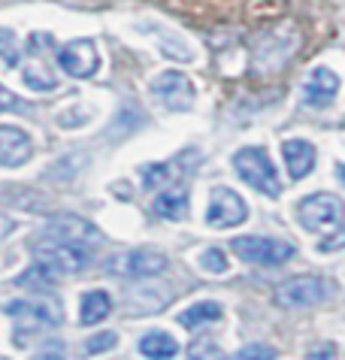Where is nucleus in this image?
I'll list each match as a JSON object with an SVG mask.
<instances>
[{"label": "nucleus", "mask_w": 345, "mask_h": 360, "mask_svg": "<svg viewBox=\"0 0 345 360\" xmlns=\"http://www.w3.org/2000/svg\"><path fill=\"white\" fill-rule=\"evenodd\" d=\"M233 167L237 173L242 176V182L251 185L255 191L267 194V197H279L282 194V182H279V173L272 167L267 148L261 146H246L233 155Z\"/></svg>", "instance_id": "7ed1b4c3"}, {"label": "nucleus", "mask_w": 345, "mask_h": 360, "mask_svg": "<svg viewBox=\"0 0 345 360\" xmlns=\"http://www.w3.org/2000/svg\"><path fill=\"white\" fill-rule=\"evenodd\" d=\"M333 294V285L321 276H297L276 288V303L285 309H309L324 303Z\"/></svg>", "instance_id": "39448f33"}, {"label": "nucleus", "mask_w": 345, "mask_h": 360, "mask_svg": "<svg viewBox=\"0 0 345 360\" xmlns=\"http://www.w3.org/2000/svg\"><path fill=\"white\" fill-rule=\"evenodd\" d=\"M0 55H4V61L9 67H15L22 61V55H18V39L13 31H6V27H0Z\"/></svg>", "instance_id": "412c9836"}, {"label": "nucleus", "mask_w": 345, "mask_h": 360, "mask_svg": "<svg viewBox=\"0 0 345 360\" xmlns=\"http://www.w3.org/2000/svg\"><path fill=\"white\" fill-rule=\"evenodd\" d=\"M155 212L164 215V218H172V221H179V218L188 215V188H164L158 197H155Z\"/></svg>", "instance_id": "dca6fc26"}, {"label": "nucleus", "mask_w": 345, "mask_h": 360, "mask_svg": "<svg viewBox=\"0 0 345 360\" xmlns=\"http://www.w3.org/2000/svg\"><path fill=\"white\" fill-rule=\"evenodd\" d=\"M113 312V300L106 291H88L82 294V303H79V324H97Z\"/></svg>", "instance_id": "a211bd4d"}, {"label": "nucleus", "mask_w": 345, "mask_h": 360, "mask_svg": "<svg viewBox=\"0 0 345 360\" xmlns=\"http://www.w3.org/2000/svg\"><path fill=\"white\" fill-rule=\"evenodd\" d=\"M27 64H25V85L34 88V91H55L58 88V79L52 76V70H49V64L39 58V52L34 46L27 49Z\"/></svg>", "instance_id": "2eb2a0df"}, {"label": "nucleus", "mask_w": 345, "mask_h": 360, "mask_svg": "<svg viewBox=\"0 0 345 360\" xmlns=\"http://www.w3.org/2000/svg\"><path fill=\"white\" fill-rule=\"evenodd\" d=\"M6 315L15 318V324L30 333H43V330H55L64 321V306L61 300L49 297V294H37V297H25V300H13L6 303Z\"/></svg>", "instance_id": "f257e3e1"}, {"label": "nucleus", "mask_w": 345, "mask_h": 360, "mask_svg": "<svg viewBox=\"0 0 345 360\" xmlns=\"http://www.w3.org/2000/svg\"><path fill=\"white\" fill-rule=\"evenodd\" d=\"M339 248H345V224H339L337 230H333L330 236H324L318 243V252L330 255V252H339Z\"/></svg>", "instance_id": "bb28decb"}, {"label": "nucleus", "mask_w": 345, "mask_h": 360, "mask_svg": "<svg viewBox=\"0 0 345 360\" xmlns=\"http://www.w3.org/2000/svg\"><path fill=\"white\" fill-rule=\"evenodd\" d=\"M25 109H27V103L22 97L0 85V112H25Z\"/></svg>", "instance_id": "a878e982"}, {"label": "nucleus", "mask_w": 345, "mask_h": 360, "mask_svg": "<svg viewBox=\"0 0 345 360\" xmlns=\"http://www.w3.org/2000/svg\"><path fill=\"white\" fill-rule=\"evenodd\" d=\"M151 94H155L161 103L172 112H185L194 103V85L188 82L185 73H179V70H164V73H158L151 79Z\"/></svg>", "instance_id": "1a4fd4ad"}, {"label": "nucleus", "mask_w": 345, "mask_h": 360, "mask_svg": "<svg viewBox=\"0 0 345 360\" xmlns=\"http://www.w3.org/2000/svg\"><path fill=\"white\" fill-rule=\"evenodd\" d=\"M58 64L67 76L73 79H91L100 67V55H97V46L91 39H73V43L61 46L58 52Z\"/></svg>", "instance_id": "9d476101"}, {"label": "nucleus", "mask_w": 345, "mask_h": 360, "mask_svg": "<svg viewBox=\"0 0 345 360\" xmlns=\"http://www.w3.org/2000/svg\"><path fill=\"white\" fill-rule=\"evenodd\" d=\"M230 248L246 264H261V266H282L294 257V245L272 236H237Z\"/></svg>", "instance_id": "423d86ee"}, {"label": "nucleus", "mask_w": 345, "mask_h": 360, "mask_svg": "<svg viewBox=\"0 0 345 360\" xmlns=\"http://www.w3.org/2000/svg\"><path fill=\"white\" fill-rule=\"evenodd\" d=\"M170 266V261L155 248H130V252L113 255L104 264L106 273L121 276V278H155Z\"/></svg>", "instance_id": "20e7f679"}, {"label": "nucleus", "mask_w": 345, "mask_h": 360, "mask_svg": "<svg viewBox=\"0 0 345 360\" xmlns=\"http://www.w3.org/2000/svg\"><path fill=\"white\" fill-rule=\"evenodd\" d=\"M34 261L43 264L55 278L76 276L91 264V245L67 243V239H43V245L34 248Z\"/></svg>", "instance_id": "f03ea898"}, {"label": "nucleus", "mask_w": 345, "mask_h": 360, "mask_svg": "<svg viewBox=\"0 0 345 360\" xmlns=\"http://www.w3.org/2000/svg\"><path fill=\"white\" fill-rule=\"evenodd\" d=\"M34 155V143L22 127L0 124V167H22Z\"/></svg>", "instance_id": "ddd939ff"}, {"label": "nucleus", "mask_w": 345, "mask_h": 360, "mask_svg": "<svg viewBox=\"0 0 345 360\" xmlns=\"http://www.w3.org/2000/svg\"><path fill=\"white\" fill-rule=\"evenodd\" d=\"M34 360H64V352L58 348V342H52L49 348H43V352H39Z\"/></svg>", "instance_id": "cd10ccee"}, {"label": "nucleus", "mask_w": 345, "mask_h": 360, "mask_svg": "<svg viewBox=\"0 0 345 360\" xmlns=\"http://www.w3.org/2000/svg\"><path fill=\"white\" fill-rule=\"evenodd\" d=\"M0 360H9V357H0Z\"/></svg>", "instance_id": "7c9ffc66"}, {"label": "nucleus", "mask_w": 345, "mask_h": 360, "mask_svg": "<svg viewBox=\"0 0 345 360\" xmlns=\"http://www.w3.org/2000/svg\"><path fill=\"white\" fill-rule=\"evenodd\" d=\"M115 342H118V336L113 333V330H104V333L91 336L88 342H85V354H106Z\"/></svg>", "instance_id": "5701e85b"}, {"label": "nucleus", "mask_w": 345, "mask_h": 360, "mask_svg": "<svg viewBox=\"0 0 345 360\" xmlns=\"http://www.w3.org/2000/svg\"><path fill=\"white\" fill-rule=\"evenodd\" d=\"M337 173H339V179H342V185H345V164L337 167Z\"/></svg>", "instance_id": "c756f323"}, {"label": "nucleus", "mask_w": 345, "mask_h": 360, "mask_svg": "<svg viewBox=\"0 0 345 360\" xmlns=\"http://www.w3.org/2000/svg\"><path fill=\"white\" fill-rule=\"evenodd\" d=\"M218 318H221V306H218V303H212V300H203V303L188 306L185 312L179 315V324H182V327H188V330H194V327H203V324L218 321Z\"/></svg>", "instance_id": "6ab92c4d"}, {"label": "nucleus", "mask_w": 345, "mask_h": 360, "mask_svg": "<svg viewBox=\"0 0 345 360\" xmlns=\"http://www.w3.org/2000/svg\"><path fill=\"white\" fill-rule=\"evenodd\" d=\"M139 354H146L149 360H170L179 354V342L164 330H151L139 339Z\"/></svg>", "instance_id": "f3484780"}, {"label": "nucleus", "mask_w": 345, "mask_h": 360, "mask_svg": "<svg viewBox=\"0 0 345 360\" xmlns=\"http://www.w3.org/2000/svg\"><path fill=\"white\" fill-rule=\"evenodd\" d=\"M342 200L333 194H309L300 200L297 218L306 230H324V227H337L342 221Z\"/></svg>", "instance_id": "0eeeda50"}, {"label": "nucleus", "mask_w": 345, "mask_h": 360, "mask_svg": "<svg viewBox=\"0 0 345 360\" xmlns=\"http://www.w3.org/2000/svg\"><path fill=\"white\" fill-rule=\"evenodd\" d=\"M282 158H285V167H288V176L294 182L306 179L315 167V146L306 143V139H285L282 143Z\"/></svg>", "instance_id": "4468645a"}, {"label": "nucleus", "mask_w": 345, "mask_h": 360, "mask_svg": "<svg viewBox=\"0 0 345 360\" xmlns=\"http://www.w3.org/2000/svg\"><path fill=\"white\" fill-rule=\"evenodd\" d=\"M246 218H249V206L233 188H225V185L212 188L209 209H206V221L212 227L225 230V227H233V224H242Z\"/></svg>", "instance_id": "6e6552de"}, {"label": "nucleus", "mask_w": 345, "mask_h": 360, "mask_svg": "<svg viewBox=\"0 0 345 360\" xmlns=\"http://www.w3.org/2000/svg\"><path fill=\"white\" fill-rule=\"evenodd\" d=\"M43 239H67V243H100V230H94L88 221H82V218L76 215H61V218H52L43 233H39Z\"/></svg>", "instance_id": "f8f14e48"}, {"label": "nucleus", "mask_w": 345, "mask_h": 360, "mask_svg": "<svg viewBox=\"0 0 345 360\" xmlns=\"http://www.w3.org/2000/svg\"><path fill=\"white\" fill-rule=\"evenodd\" d=\"M188 357L191 360H225L221 348L215 342H206V339H197V342L188 345Z\"/></svg>", "instance_id": "4be33fe9"}, {"label": "nucleus", "mask_w": 345, "mask_h": 360, "mask_svg": "<svg viewBox=\"0 0 345 360\" xmlns=\"http://www.w3.org/2000/svg\"><path fill=\"white\" fill-rule=\"evenodd\" d=\"M55 282H58V278L49 273V269L39 264V261L30 264V269H27L25 276H18V285H25V288H30V285H37V288H52Z\"/></svg>", "instance_id": "aec40b11"}, {"label": "nucleus", "mask_w": 345, "mask_h": 360, "mask_svg": "<svg viewBox=\"0 0 345 360\" xmlns=\"http://www.w3.org/2000/svg\"><path fill=\"white\" fill-rule=\"evenodd\" d=\"M230 360H276V348L272 345H246Z\"/></svg>", "instance_id": "b1692460"}, {"label": "nucleus", "mask_w": 345, "mask_h": 360, "mask_svg": "<svg viewBox=\"0 0 345 360\" xmlns=\"http://www.w3.org/2000/svg\"><path fill=\"white\" fill-rule=\"evenodd\" d=\"M306 360H337V352H333L330 345H321V348H315Z\"/></svg>", "instance_id": "c85d7f7f"}, {"label": "nucleus", "mask_w": 345, "mask_h": 360, "mask_svg": "<svg viewBox=\"0 0 345 360\" xmlns=\"http://www.w3.org/2000/svg\"><path fill=\"white\" fill-rule=\"evenodd\" d=\"M337 94H339V76L330 67H315L303 82V103L312 109L330 106Z\"/></svg>", "instance_id": "9b49d317"}, {"label": "nucleus", "mask_w": 345, "mask_h": 360, "mask_svg": "<svg viewBox=\"0 0 345 360\" xmlns=\"http://www.w3.org/2000/svg\"><path fill=\"white\" fill-rule=\"evenodd\" d=\"M200 266L209 269V273H215V276H221V273H227V257L221 255L218 248H209V252L200 255Z\"/></svg>", "instance_id": "393cba45"}]
</instances>
